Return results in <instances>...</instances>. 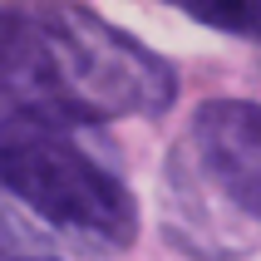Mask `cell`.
I'll return each instance as SVG.
<instances>
[{"mask_svg":"<svg viewBox=\"0 0 261 261\" xmlns=\"http://www.w3.org/2000/svg\"><path fill=\"white\" fill-rule=\"evenodd\" d=\"M177 99V69L84 5H0V123L25 114L109 123L158 118Z\"/></svg>","mask_w":261,"mask_h":261,"instance_id":"1","label":"cell"},{"mask_svg":"<svg viewBox=\"0 0 261 261\" xmlns=\"http://www.w3.org/2000/svg\"><path fill=\"white\" fill-rule=\"evenodd\" d=\"M0 202L79 261H109L138 237V197L84 123L25 114L0 123Z\"/></svg>","mask_w":261,"mask_h":261,"instance_id":"2","label":"cell"},{"mask_svg":"<svg viewBox=\"0 0 261 261\" xmlns=\"http://www.w3.org/2000/svg\"><path fill=\"white\" fill-rule=\"evenodd\" d=\"M173 237L197 261H237V222L261 227V103L207 99L168 158Z\"/></svg>","mask_w":261,"mask_h":261,"instance_id":"3","label":"cell"},{"mask_svg":"<svg viewBox=\"0 0 261 261\" xmlns=\"http://www.w3.org/2000/svg\"><path fill=\"white\" fill-rule=\"evenodd\" d=\"M177 10L222 30V35L261 40V0H177Z\"/></svg>","mask_w":261,"mask_h":261,"instance_id":"4","label":"cell"},{"mask_svg":"<svg viewBox=\"0 0 261 261\" xmlns=\"http://www.w3.org/2000/svg\"><path fill=\"white\" fill-rule=\"evenodd\" d=\"M15 261H55V256H15Z\"/></svg>","mask_w":261,"mask_h":261,"instance_id":"5","label":"cell"}]
</instances>
